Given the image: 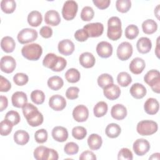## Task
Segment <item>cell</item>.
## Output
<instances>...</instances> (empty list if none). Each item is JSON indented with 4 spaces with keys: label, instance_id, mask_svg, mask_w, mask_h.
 <instances>
[{
    "label": "cell",
    "instance_id": "cell-45",
    "mask_svg": "<svg viewBox=\"0 0 160 160\" xmlns=\"http://www.w3.org/2000/svg\"><path fill=\"white\" fill-rule=\"evenodd\" d=\"M5 119L8 120L14 126L19 122L21 118L19 114L17 111H9L6 114Z\"/></svg>",
    "mask_w": 160,
    "mask_h": 160
},
{
    "label": "cell",
    "instance_id": "cell-34",
    "mask_svg": "<svg viewBox=\"0 0 160 160\" xmlns=\"http://www.w3.org/2000/svg\"><path fill=\"white\" fill-rule=\"evenodd\" d=\"M108 106L104 101L98 102L93 108V112L96 117L101 118L104 116L108 112Z\"/></svg>",
    "mask_w": 160,
    "mask_h": 160
},
{
    "label": "cell",
    "instance_id": "cell-49",
    "mask_svg": "<svg viewBox=\"0 0 160 160\" xmlns=\"http://www.w3.org/2000/svg\"><path fill=\"white\" fill-rule=\"evenodd\" d=\"M118 159L119 160H132L133 159V155L128 148H123L119 151Z\"/></svg>",
    "mask_w": 160,
    "mask_h": 160
},
{
    "label": "cell",
    "instance_id": "cell-3",
    "mask_svg": "<svg viewBox=\"0 0 160 160\" xmlns=\"http://www.w3.org/2000/svg\"><path fill=\"white\" fill-rule=\"evenodd\" d=\"M42 53V47L37 43H31L24 46L21 49V54L24 58L30 61H37Z\"/></svg>",
    "mask_w": 160,
    "mask_h": 160
},
{
    "label": "cell",
    "instance_id": "cell-18",
    "mask_svg": "<svg viewBox=\"0 0 160 160\" xmlns=\"http://www.w3.org/2000/svg\"><path fill=\"white\" fill-rule=\"evenodd\" d=\"M51 134L55 141L60 142L66 141L68 138V130L62 126L54 127L52 130Z\"/></svg>",
    "mask_w": 160,
    "mask_h": 160
},
{
    "label": "cell",
    "instance_id": "cell-32",
    "mask_svg": "<svg viewBox=\"0 0 160 160\" xmlns=\"http://www.w3.org/2000/svg\"><path fill=\"white\" fill-rule=\"evenodd\" d=\"M47 83L48 87L53 91H58L64 85L62 79L58 76H54L49 78Z\"/></svg>",
    "mask_w": 160,
    "mask_h": 160
},
{
    "label": "cell",
    "instance_id": "cell-33",
    "mask_svg": "<svg viewBox=\"0 0 160 160\" xmlns=\"http://www.w3.org/2000/svg\"><path fill=\"white\" fill-rule=\"evenodd\" d=\"M58 60V56L54 53L47 54L43 59L42 64L44 66L51 69V70L55 67Z\"/></svg>",
    "mask_w": 160,
    "mask_h": 160
},
{
    "label": "cell",
    "instance_id": "cell-60",
    "mask_svg": "<svg viewBox=\"0 0 160 160\" xmlns=\"http://www.w3.org/2000/svg\"><path fill=\"white\" fill-rule=\"evenodd\" d=\"M160 154L159 152H156V153H154L152 154V156L151 157H149V159H159L160 157H159Z\"/></svg>",
    "mask_w": 160,
    "mask_h": 160
},
{
    "label": "cell",
    "instance_id": "cell-10",
    "mask_svg": "<svg viewBox=\"0 0 160 160\" xmlns=\"http://www.w3.org/2000/svg\"><path fill=\"white\" fill-rule=\"evenodd\" d=\"M132 148L136 155L142 156L149 151L150 144L145 139H138L134 142Z\"/></svg>",
    "mask_w": 160,
    "mask_h": 160
},
{
    "label": "cell",
    "instance_id": "cell-53",
    "mask_svg": "<svg viewBox=\"0 0 160 160\" xmlns=\"http://www.w3.org/2000/svg\"><path fill=\"white\" fill-rule=\"evenodd\" d=\"M74 38L78 41L84 42L88 39L89 36L86 32V31L82 28V29H79L75 32Z\"/></svg>",
    "mask_w": 160,
    "mask_h": 160
},
{
    "label": "cell",
    "instance_id": "cell-39",
    "mask_svg": "<svg viewBox=\"0 0 160 160\" xmlns=\"http://www.w3.org/2000/svg\"><path fill=\"white\" fill-rule=\"evenodd\" d=\"M31 99L36 104H41L45 100L44 93L39 89L34 90L31 93Z\"/></svg>",
    "mask_w": 160,
    "mask_h": 160
},
{
    "label": "cell",
    "instance_id": "cell-9",
    "mask_svg": "<svg viewBox=\"0 0 160 160\" xmlns=\"http://www.w3.org/2000/svg\"><path fill=\"white\" fill-rule=\"evenodd\" d=\"M83 29L86 31L89 37L97 38L102 34L104 26L101 22H92L86 24Z\"/></svg>",
    "mask_w": 160,
    "mask_h": 160
},
{
    "label": "cell",
    "instance_id": "cell-55",
    "mask_svg": "<svg viewBox=\"0 0 160 160\" xmlns=\"http://www.w3.org/2000/svg\"><path fill=\"white\" fill-rule=\"evenodd\" d=\"M67 61L66 60L61 56H58V62L55 66V67L52 69V71L55 72H60L62 71L66 66Z\"/></svg>",
    "mask_w": 160,
    "mask_h": 160
},
{
    "label": "cell",
    "instance_id": "cell-4",
    "mask_svg": "<svg viewBox=\"0 0 160 160\" xmlns=\"http://www.w3.org/2000/svg\"><path fill=\"white\" fill-rule=\"evenodd\" d=\"M158 129L157 122L151 120H142L139 121L136 127L138 134L141 136H150L154 134Z\"/></svg>",
    "mask_w": 160,
    "mask_h": 160
},
{
    "label": "cell",
    "instance_id": "cell-26",
    "mask_svg": "<svg viewBox=\"0 0 160 160\" xmlns=\"http://www.w3.org/2000/svg\"><path fill=\"white\" fill-rule=\"evenodd\" d=\"M102 144V138L98 134H91L88 138V144L91 150L99 149Z\"/></svg>",
    "mask_w": 160,
    "mask_h": 160
},
{
    "label": "cell",
    "instance_id": "cell-51",
    "mask_svg": "<svg viewBox=\"0 0 160 160\" xmlns=\"http://www.w3.org/2000/svg\"><path fill=\"white\" fill-rule=\"evenodd\" d=\"M59 158L58 153L53 149L47 148L45 151L44 160H57Z\"/></svg>",
    "mask_w": 160,
    "mask_h": 160
},
{
    "label": "cell",
    "instance_id": "cell-12",
    "mask_svg": "<svg viewBox=\"0 0 160 160\" xmlns=\"http://www.w3.org/2000/svg\"><path fill=\"white\" fill-rule=\"evenodd\" d=\"M74 119L79 122L86 121L89 117V110L86 106L82 104L76 106L72 111Z\"/></svg>",
    "mask_w": 160,
    "mask_h": 160
},
{
    "label": "cell",
    "instance_id": "cell-30",
    "mask_svg": "<svg viewBox=\"0 0 160 160\" xmlns=\"http://www.w3.org/2000/svg\"><path fill=\"white\" fill-rule=\"evenodd\" d=\"M142 31L146 34H151L154 33L158 29V24L156 22L151 19H146L142 23Z\"/></svg>",
    "mask_w": 160,
    "mask_h": 160
},
{
    "label": "cell",
    "instance_id": "cell-6",
    "mask_svg": "<svg viewBox=\"0 0 160 160\" xmlns=\"http://www.w3.org/2000/svg\"><path fill=\"white\" fill-rule=\"evenodd\" d=\"M78 3L72 0L66 1L62 9V15L63 18L66 21L73 19L78 12Z\"/></svg>",
    "mask_w": 160,
    "mask_h": 160
},
{
    "label": "cell",
    "instance_id": "cell-37",
    "mask_svg": "<svg viewBox=\"0 0 160 160\" xmlns=\"http://www.w3.org/2000/svg\"><path fill=\"white\" fill-rule=\"evenodd\" d=\"M118 83L122 87H127L132 82L131 76L127 72H121L117 76Z\"/></svg>",
    "mask_w": 160,
    "mask_h": 160
},
{
    "label": "cell",
    "instance_id": "cell-52",
    "mask_svg": "<svg viewBox=\"0 0 160 160\" xmlns=\"http://www.w3.org/2000/svg\"><path fill=\"white\" fill-rule=\"evenodd\" d=\"M46 148L47 147H45L44 146H40L37 147L33 152L34 158L37 160H44V156Z\"/></svg>",
    "mask_w": 160,
    "mask_h": 160
},
{
    "label": "cell",
    "instance_id": "cell-22",
    "mask_svg": "<svg viewBox=\"0 0 160 160\" xmlns=\"http://www.w3.org/2000/svg\"><path fill=\"white\" fill-rule=\"evenodd\" d=\"M144 109L147 114L149 115H154L156 114L159 111V102L155 98H148L144 104Z\"/></svg>",
    "mask_w": 160,
    "mask_h": 160
},
{
    "label": "cell",
    "instance_id": "cell-46",
    "mask_svg": "<svg viewBox=\"0 0 160 160\" xmlns=\"http://www.w3.org/2000/svg\"><path fill=\"white\" fill-rule=\"evenodd\" d=\"M29 78L27 74L22 72H18L13 77V81L18 86H24L28 83Z\"/></svg>",
    "mask_w": 160,
    "mask_h": 160
},
{
    "label": "cell",
    "instance_id": "cell-21",
    "mask_svg": "<svg viewBox=\"0 0 160 160\" xmlns=\"http://www.w3.org/2000/svg\"><path fill=\"white\" fill-rule=\"evenodd\" d=\"M80 64L85 68H92L96 62V59L93 54L89 52L82 53L79 58Z\"/></svg>",
    "mask_w": 160,
    "mask_h": 160
},
{
    "label": "cell",
    "instance_id": "cell-28",
    "mask_svg": "<svg viewBox=\"0 0 160 160\" xmlns=\"http://www.w3.org/2000/svg\"><path fill=\"white\" fill-rule=\"evenodd\" d=\"M42 21V17L40 12L32 11L28 16V22L32 27L39 26Z\"/></svg>",
    "mask_w": 160,
    "mask_h": 160
},
{
    "label": "cell",
    "instance_id": "cell-36",
    "mask_svg": "<svg viewBox=\"0 0 160 160\" xmlns=\"http://www.w3.org/2000/svg\"><path fill=\"white\" fill-rule=\"evenodd\" d=\"M16 7V3L14 0H2L1 2V10L6 14L12 13L14 11Z\"/></svg>",
    "mask_w": 160,
    "mask_h": 160
},
{
    "label": "cell",
    "instance_id": "cell-58",
    "mask_svg": "<svg viewBox=\"0 0 160 160\" xmlns=\"http://www.w3.org/2000/svg\"><path fill=\"white\" fill-rule=\"evenodd\" d=\"M79 158L80 160H96V156L92 151H85L81 154Z\"/></svg>",
    "mask_w": 160,
    "mask_h": 160
},
{
    "label": "cell",
    "instance_id": "cell-42",
    "mask_svg": "<svg viewBox=\"0 0 160 160\" xmlns=\"http://www.w3.org/2000/svg\"><path fill=\"white\" fill-rule=\"evenodd\" d=\"M13 125L7 119L2 121L0 123V133L1 136H5L9 135L12 131Z\"/></svg>",
    "mask_w": 160,
    "mask_h": 160
},
{
    "label": "cell",
    "instance_id": "cell-7",
    "mask_svg": "<svg viewBox=\"0 0 160 160\" xmlns=\"http://www.w3.org/2000/svg\"><path fill=\"white\" fill-rule=\"evenodd\" d=\"M38 38V32L32 28H24L21 30L17 38L21 44H27L33 42Z\"/></svg>",
    "mask_w": 160,
    "mask_h": 160
},
{
    "label": "cell",
    "instance_id": "cell-57",
    "mask_svg": "<svg viewBox=\"0 0 160 160\" xmlns=\"http://www.w3.org/2000/svg\"><path fill=\"white\" fill-rule=\"evenodd\" d=\"M94 4L100 9H104L109 7L111 1L109 0H93Z\"/></svg>",
    "mask_w": 160,
    "mask_h": 160
},
{
    "label": "cell",
    "instance_id": "cell-17",
    "mask_svg": "<svg viewBox=\"0 0 160 160\" xmlns=\"http://www.w3.org/2000/svg\"><path fill=\"white\" fill-rule=\"evenodd\" d=\"M11 101L13 106L21 108L28 103V98L25 92L22 91H16L12 95Z\"/></svg>",
    "mask_w": 160,
    "mask_h": 160
},
{
    "label": "cell",
    "instance_id": "cell-14",
    "mask_svg": "<svg viewBox=\"0 0 160 160\" xmlns=\"http://www.w3.org/2000/svg\"><path fill=\"white\" fill-rule=\"evenodd\" d=\"M112 46L107 41H101L96 46V52L102 58H108L112 54Z\"/></svg>",
    "mask_w": 160,
    "mask_h": 160
},
{
    "label": "cell",
    "instance_id": "cell-20",
    "mask_svg": "<svg viewBox=\"0 0 160 160\" xmlns=\"http://www.w3.org/2000/svg\"><path fill=\"white\" fill-rule=\"evenodd\" d=\"M111 115L116 120H122L127 116L126 108L121 104H116L112 107Z\"/></svg>",
    "mask_w": 160,
    "mask_h": 160
},
{
    "label": "cell",
    "instance_id": "cell-5",
    "mask_svg": "<svg viewBox=\"0 0 160 160\" xmlns=\"http://www.w3.org/2000/svg\"><path fill=\"white\" fill-rule=\"evenodd\" d=\"M144 82L151 86L152 90L156 93L160 92V72L156 69L149 71L144 76Z\"/></svg>",
    "mask_w": 160,
    "mask_h": 160
},
{
    "label": "cell",
    "instance_id": "cell-59",
    "mask_svg": "<svg viewBox=\"0 0 160 160\" xmlns=\"http://www.w3.org/2000/svg\"><path fill=\"white\" fill-rule=\"evenodd\" d=\"M8 105V100L6 96H0V111H3Z\"/></svg>",
    "mask_w": 160,
    "mask_h": 160
},
{
    "label": "cell",
    "instance_id": "cell-23",
    "mask_svg": "<svg viewBox=\"0 0 160 160\" xmlns=\"http://www.w3.org/2000/svg\"><path fill=\"white\" fill-rule=\"evenodd\" d=\"M45 22L52 26H58L61 22V18L58 11L55 10L48 11L44 15Z\"/></svg>",
    "mask_w": 160,
    "mask_h": 160
},
{
    "label": "cell",
    "instance_id": "cell-38",
    "mask_svg": "<svg viewBox=\"0 0 160 160\" xmlns=\"http://www.w3.org/2000/svg\"><path fill=\"white\" fill-rule=\"evenodd\" d=\"M98 84L99 87L101 88H104L109 84H112L114 82L112 77L107 73H104L101 74L98 78Z\"/></svg>",
    "mask_w": 160,
    "mask_h": 160
},
{
    "label": "cell",
    "instance_id": "cell-27",
    "mask_svg": "<svg viewBox=\"0 0 160 160\" xmlns=\"http://www.w3.org/2000/svg\"><path fill=\"white\" fill-rule=\"evenodd\" d=\"M16 43L12 38L10 36H5L1 41V49L7 53L13 52L15 49Z\"/></svg>",
    "mask_w": 160,
    "mask_h": 160
},
{
    "label": "cell",
    "instance_id": "cell-48",
    "mask_svg": "<svg viewBox=\"0 0 160 160\" xmlns=\"http://www.w3.org/2000/svg\"><path fill=\"white\" fill-rule=\"evenodd\" d=\"M64 151L68 155H74L78 152L79 146L74 142H69L66 143L64 146Z\"/></svg>",
    "mask_w": 160,
    "mask_h": 160
},
{
    "label": "cell",
    "instance_id": "cell-50",
    "mask_svg": "<svg viewBox=\"0 0 160 160\" xmlns=\"http://www.w3.org/2000/svg\"><path fill=\"white\" fill-rule=\"evenodd\" d=\"M79 92V89L78 87L71 86L68 88L66 91V96L68 99L72 100L77 99L78 98V93Z\"/></svg>",
    "mask_w": 160,
    "mask_h": 160
},
{
    "label": "cell",
    "instance_id": "cell-2",
    "mask_svg": "<svg viewBox=\"0 0 160 160\" xmlns=\"http://www.w3.org/2000/svg\"><path fill=\"white\" fill-rule=\"evenodd\" d=\"M122 35L121 21L117 16H112L108 19L107 36L112 41L118 40Z\"/></svg>",
    "mask_w": 160,
    "mask_h": 160
},
{
    "label": "cell",
    "instance_id": "cell-61",
    "mask_svg": "<svg viewBox=\"0 0 160 160\" xmlns=\"http://www.w3.org/2000/svg\"><path fill=\"white\" fill-rule=\"evenodd\" d=\"M159 38H158L157 39V44H156V48L155 49V53H156V55L157 56V57L158 58H159Z\"/></svg>",
    "mask_w": 160,
    "mask_h": 160
},
{
    "label": "cell",
    "instance_id": "cell-24",
    "mask_svg": "<svg viewBox=\"0 0 160 160\" xmlns=\"http://www.w3.org/2000/svg\"><path fill=\"white\" fill-rule=\"evenodd\" d=\"M136 48L139 52L141 54H146L149 52L151 49V41L147 37H142L138 40L136 43Z\"/></svg>",
    "mask_w": 160,
    "mask_h": 160
},
{
    "label": "cell",
    "instance_id": "cell-19",
    "mask_svg": "<svg viewBox=\"0 0 160 160\" xmlns=\"http://www.w3.org/2000/svg\"><path fill=\"white\" fill-rule=\"evenodd\" d=\"M146 67V63L143 59L141 58H134L129 64V70L134 74H141Z\"/></svg>",
    "mask_w": 160,
    "mask_h": 160
},
{
    "label": "cell",
    "instance_id": "cell-54",
    "mask_svg": "<svg viewBox=\"0 0 160 160\" xmlns=\"http://www.w3.org/2000/svg\"><path fill=\"white\" fill-rule=\"evenodd\" d=\"M11 88V82L2 76H0V91L8 92Z\"/></svg>",
    "mask_w": 160,
    "mask_h": 160
},
{
    "label": "cell",
    "instance_id": "cell-62",
    "mask_svg": "<svg viewBox=\"0 0 160 160\" xmlns=\"http://www.w3.org/2000/svg\"><path fill=\"white\" fill-rule=\"evenodd\" d=\"M159 6L158 5L157 7L154 9V14L156 16L157 18L159 19Z\"/></svg>",
    "mask_w": 160,
    "mask_h": 160
},
{
    "label": "cell",
    "instance_id": "cell-41",
    "mask_svg": "<svg viewBox=\"0 0 160 160\" xmlns=\"http://www.w3.org/2000/svg\"><path fill=\"white\" fill-rule=\"evenodd\" d=\"M139 34V29L134 24H130L125 29V36L129 39H135Z\"/></svg>",
    "mask_w": 160,
    "mask_h": 160
},
{
    "label": "cell",
    "instance_id": "cell-15",
    "mask_svg": "<svg viewBox=\"0 0 160 160\" xmlns=\"http://www.w3.org/2000/svg\"><path fill=\"white\" fill-rule=\"evenodd\" d=\"M104 96L109 100H115L118 99L121 94L119 87L114 84H111L103 88Z\"/></svg>",
    "mask_w": 160,
    "mask_h": 160
},
{
    "label": "cell",
    "instance_id": "cell-56",
    "mask_svg": "<svg viewBox=\"0 0 160 160\" xmlns=\"http://www.w3.org/2000/svg\"><path fill=\"white\" fill-rule=\"evenodd\" d=\"M39 33L42 38H49L52 35V29L48 26H44L41 28Z\"/></svg>",
    "mask_w": 160,
    "mask_h": 160
},
{
    "label": "cell",
    "instance_id": "cell-29",
    "mask_svg": "<svg viewBox=\"0 0 160 160\" xmlns=\"http://www.w3.org/2000/svg\"><path fill=\"white\" fill-rule=\"evenodd\" d=\"M29 135L24 130H18L14 134V141L18 145H25L29 142Z\"/></svg>",
    "mask_w": 160,
    "mask_h": 160
},
{
    "label": "cell",
    "instance_id": "cell-16",
    "mask_svg": "<svg viewBox=\"0 0 160 160\" xmlns=\"http://www.w3.org/2000/svg\"><path fill=\"white\" fill-rule=\"evenodd\" d=\"M59 52L64 56L71 55L74 51V44L69 39H63L58 43Z\"/></svg>",
    "mask_w": 160,
    "mask_h": 160
},
{
    "label": "cell",
    "instance_id": "cell-8",
    "mask_svg": "<svg viewBox=\"0 0 160 160\" xmlns=\"http://www.w3.org/2000/svg\"><path fill=\"white\" fill-rule=\"evenodd\" d=\"M132 46L129 42H121L117 48V56L121 61H126L131 58L132 54Z\"/></svg>",
    "mask_w": 160,
    "mask_h": 160
},
{
    "label": "cell",
    "instance_id": "cell-47",
    "mask_svg": "<svg viewBox=\"0 0 160 160\" xmlns=\"http://www.w3.org/2000/svg\"><path fill=\"white\" fill-rule=\"evenodd\" d=\"M35 141L39 144L46 142L48 139V132L44 129H40L35 132L34 134Z\"/></svg>",
    "mask_w": 160,
    "mask_h": 160
},
{
    "label": "cell",
    "instance_id": "cell-35",
    "mask_svg": "<svg viewBox=\"0 0 160 160\" xmlns=\"http://www.w3.org/2000/svg\"><path fill=\"white\" fill-rule=\"evenodd\" d=\"M65 78L69 82L75 83L79 81L81 75L78 69L75 68H70L66 72Z\"/></svg>",
    "mask_w": 160,
    "mask_h": 160
},
{
    "label": "cell",
    "instance_id": "cell-1",
    "mask_svg": "<svg viewBox=\"0 0 160 160\" xmlns=\"http://www.w3.org/2000/svg\"><path fill=\"white\" fill-rule=\"evenodd\" d=\"M22 108L24 116L29 126L37 127L43 122V116L34 105L31 103H26Z\"/></svg>",
    "mask_w": 160,
    "mask_h": 160
},
{
    "label": "cell",
    "instance_id": "cell-43",
    "mask_svg": "<svg viewBox=\"0 0 160 160\" xmlns=\"http://www.w3.org/2000/svg\"><path fill=\"white\" fill-rule=\"evenodd\" d=\"M94 15L93 9L90 6H85L81 11V18L84 21H89L94 18Z\"/></svg>",
    "mask_w": 160,
    "mask_h": 160
},
{
    "label": "cell",
    "instance_id": "cell-40",
    "mask_svg": "<svg viewBox=\"0 0 160 160\" xmlns=\"http://www.w3.org/2000/svg\"><path fill=\"white\" fill-rule=\"evenodd\" d=\"M116 7L119 12L125 13L130 9L131 2L130 0H118L116 2Z\"/></svg>",
    "mask_w": 160,
    "mask_h": 160
},
{
    "label": "cell",
    "instance_id": "cell-11",
    "mask_svg": "<svg viewBox=\"0 0 160 160\" xmlns=\"http://www.w3.org/2000/svg\"><path fill=\"white\" fill-rule=\"evenodd\" d=\"M16 66V62L14 58L10 56H4L1 58L0 62L1 70L5 73L12 72Z\"/></svg>",
    "mask_w": 160,
    "mask_h": 160
},
{
    "label": "cell",
    "instance_id": "cell-13",
    "mask_svg": "<svg viewBox=\"0 0 160 160\" xmlns=\"http://www.w3.org/2000/svg\"><path fill=\"white\" fill-rule=\"evenodd\" d=\"M49 106L54 111H62L66 106V101L63 96L59 94H55L49 98Z\"/></svg>",
    "mask_w": 160,
    "mask_h": 160
},
{
    "label": "cell",
    "instance_id": "cell-31",
    "mask_svg": "<svg viewBox=\"0 0 160 160\" xmlns=\"http://www.w3.org/2000/svg\"><path fill=\"white\" fill-rule=\"evenodd\" d=\"M105 132L108 137L110 138H116L120 135L121 128L116 123H110L106 126Z\"/></svg>",
    "mask_w": 160,
    "mask_h": 160
},
{
    "label": "cell",
    "instance_id": "cell-44",
    "mask_svg": "<svg viewBox=\"0 0 160 160\" xmlns=\"http://www.w3.org/2000/svg\"><path fill=\"white\" fill-rule=\"evenodd\" d=\"M87 134L86 129L82 126H76L72 129V135L76 139H83Z\"/></svg>",
    "mask_w": 160,
    "mask_h": 160
},
{
    "label": "cell",
    "instance_id": "cell-25",
    "mask_svg": "<svg viewBox=\"0 0 160 160\" xmlns=\"http://www.w3.org/2000/svg\"><path fill=\"white\" fill-rule=\"evenodd\" d=\"M131 95L135 99H139L143 98L146 94L147 90L146 88L140 83L133 84L129 90Z\"/></svg>",
    "mask_w": 160,
    "mask_h": 160
}]
</instances>
